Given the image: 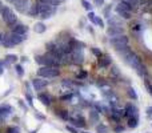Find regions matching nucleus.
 <instances>
[{"label": "nucleus", "mask_w": 152, "mask_h": 133, "mask_svg": "<svg viewBox=\"0 0 152 133\" xmlns=\"http://www.w3.org/2000/svg\"><path fill=\"white\" fill-rule=\"evenodd\" d=\"M128 43H129V39H128V36H126V35H119V36L111 37V44H112L113 47H115V49L123 56L126 55L127 52L131 51V48L128 47Z\"/></svg>", "instance_id": "1"}, {"label": "nucleus", "mask_w": 152, "mask_h": 133, "mask_svg": "<svg viewBox=\"0 0 152 133\" xmlns=\"http://www.w3.org/2000/svg\"><path fill=\"white\" fill-rule=\"evenodd\" d=\"M0 15H1L3 20H4L8 25L12 27L13 24L18 23V17H16V15L13 13V11L11 9L10 7H7V5H1V7H0Z\"/></svg>", "instance_id": "2"}, {"label": "nucleus", "mask_w": 152, "mask_h": 133, "mask_svg": "<svg viewBox=\"0 0 152 133\" xmlns=\"http://www.w3.org/2000/svg\"><path fill=\"white\" fill-rule=\"evenodd\" d=\"M60 70H59V67H50V65H42V68L39 69L37 75L40 77H44V78H53V77H58Z\"/></svg>", "instance_id": "3"}, {"label": "nucleus", "mask_w": 152, "mask_h": 133, "mask_svg": "<svg viewBox=\"0 0 152 133\" xmlns=\"http://www.w3.org/2000/svg\"><path fill=\"white\" fill-rule=\"evenodd\" d=\"M83 60H84V55L81 52V49H74L69 53V63L71 64L79 65V64L83 63Z\"/></svg>", "instance_id": "4"}, {"label": "nucleus", "mask_w": 152, "mask_h": 133, "mask_svg": "<svg viewBox=\"0 0 152 133\" xmlns=\"http://www.w3.org/2000/svg\"><path fill=\"white\" fill-rule=\"evenodd\" d=\"M13 7L16 8V11L20 13H27L29 8V0H15L12 3Z\"/></svg>", "instance_id": "5"}, {"label": "nucleus", "mask_w": 152, "mask_h": 133, "mask_svg": "<svg viewBox=\"0 0 152 133\" xmlns=\"http://www.w3.org/2000/svg\"><path fill=\"white\" fill-rule=\"evenodd\" d=\"M8 37H10V40L12 41L13 45L20 44V43H23L24 40L27 39L26 35H19V33H15V32H11V33L8 35Z\"/></svg>", "instance_id": "6"}, {"label": "nucleus", "mask_w": 152, "mask_h": 133, "mask_svg": "<svg viewBox=\"0 0 152 133\" xmlns=\"http://www.w3.org/2000/svg\"><path fill=\"white\" fill-rule=\"evenodd\" d=\"M116 12H118L119 17L124 19V20H129V19L132 17V11H128V9H124V8L119 7V5H116Z\"/></svg>", "instance_id": "7"}, {"label": "nucleus", "mask_w": 152, "mask_h": 133, "mask_svg": "<svg viewBox=\"0 0 152 133\" xmlns=\"http://www.w3.org/2000/svg\"><path fill=\"white\" fill-rule=\"evenodd\" d=\"M124 29L123 27H115V25H110V28L107 29V35L110 37H115V36H119V35H123Z\"/></svg>", "instance_id": "8"}, {"label": "nucleus", "mask_w": 152, "mask_h": 133, "mask_svg": "<svg viewBox=\"0 0 152 133\" xmlns=\"http://www.w3.org/2000/svg\"><path fill=\"white\" fill-rule=\"evenodd\" d=\"M47 80H43V78H34L32 80V86H34L35 91H42L47 86Z\"/></svg>", "instance_id": "9"}, {"label": "nucleus", "mask_w": 152, "mask_h": 133, "mask_svg": "<svg viewBox=\"0 0 152 133\" xmlns=\"http://www.w3.org/2000/svg\"><path fill=\"white\" fill-rule=\"evenodd\" d=\"M12 32H15V33H19V35H27V32H28V27L24 25V24H13L12 25Z\"/></svg>", "instance_id": "10"}, {"label": "nucleus", "mask_w": 152, "mask_h": 133, "mask_svg": "<svg viewBox=\"0 0 152 133\" xmlns=\"http://www.w3.org/2000/svg\"><path fill=\"white\" fill-rule=\"evenodd\" d=\"M124 112H126L127 117H131V116H137V108L135 107L134 104L128 102V104L126 105V108H124Z\"/></svg>", "instance_id": "11"}, {"label": "nucleus", "mask_w": 152, "mask_h": 133, "mask_svg": "<svg viewBox=\"0 0 152 133\" xmlns=\"http://www.w3.org/2000/svg\"><path fill=\"white\" fill-rule=\"evenodd\" d=\"M27 13H28L31 17H37L40 13V9H39V5H37V3H35V4L29 5L28 11H27Z\"/></svg>", "instance_id": "12"}, {"label": "nucleus", "mask_w": 152, "mask_h": 133, "mask_svg": "<svg viewBox=\"0 0 152 133\" xmlns=\"http://www.w3.org/2000/svg\"><path fill=\"white\" fill-rule=\"evenodd\" d=\"M69 121H71L72 125L77 126V128H79V126H80V128H84V126H86V121H84V118L81 117V116H80V117H74V118L69 117Z\"/></svg>", "instance_id": "13"}, {"label": "nucleus", "mask_w": 152, "mask_h": 133, "mask_svg": "<svg viewBox=\"0 0 152 133\" xmlns=\"http://www.w3.org/2000/svg\"><path fill=\"white\" fill-rule=\"evenodd\" d=\"M111 64V57L110 56H100L99 57V67L102 68H107Z\"/></svg>", "instance_id": "14"}, {"label": "nucleus", "mask_w": 152, "mask_h": 133, "mask_svg": "<svg viewBox=\"0 0 152 133\" xmlns=\"http://www.w3.org/2000/svg\"><path fill=\"white\" fill-rule=\"evenodd\" d=\"M39 100H40V101H42L44 105H50L51 101H52V97H51L48 93H40V94H39Z\"/></svg>", "instance_id": "15"}, {"label": "nucleus", "mask_w": 152, "mask_h": 133, "mask_svg": "<svg viewBox=\"0 0 152 133\" xmlns=\"http://www.w3.org/2000/svg\"><path fill=\"white\" fill-rule=\"evenodd\" d=\"M34 31L36 32V33H44V32L47 31V27H45L44 23H42V21H40V23H36L34 25Z\"/></svg>", "instance_id": "16"}, {"label": "nucleus", "mask_w": 152, "mask_h": 133, "mask_svg": "<svg viewBox=\"0 0 152 133\" xmlns=\"http://www.w3.org/2000/svg\"><path fill=\"white\" fill-rule=\"evenodd\" d=\"M16 60H18V56L16 55H7L4 57V60H3V64L7 67V65H10V64H12V63H16Z\"/></svg>", "instance_id": "17"}, {"label": "nucleus", "mask_w": 152, "mask_h": 133, "mask_svg": "<svg viewBox=\"0 0 152 133\" xmlns=\"http://www.w3.org/2000/svg\"><path fill=\"white\" fill-rule=\"evenodd\" d=\"M108 24L110 25H115V27H121V20L116 16H112V17H108Z\"/></svg>", "instance_id": "18"}, {"label": "nucleus", "mask_w": 152, "mask_h": 133, "mask_svg": "<svg viewBox=\"0 0 152 133\" xmlns=\"http://www.w3.org/2000/svg\"><path fill=\"white\" fill-rule=\"evenodd\" d=\"M137 124H139V117H137V116H131V117H128V126L129 128H136Z\"/></svg>", "instance_id": "19"}, {"label": "nucleus", "mask_w": 152, "mask_h": 133, "mask_svg": "<svg viewBox=\"0 0 152 133\" xmlns=\"http://www.w3.org/2000/svg\"><path fill=\"white\" fill-rule=\"evenodd\" d=\"M89 120H91L92 124L99 123V112L97 110H91L89 112Z\"/></svg>", "instance_id": "20"}, {"label": "nucleus", "mask_w": 152, "mask_h": 133, "mask_svg": "<svg viewBox=\"0 0 152 133\" xmlns=\"http://www.w3.org/2000/svg\"><path fill=\"white\" fill-rule=\"evenodd\" d=\"M120 1L127 3V4L132 8V11H134V9H136V8L139 7V1H140V0H120Z\"/></svg>", "instance_id": "21"}, {"label": "nucleus", "mask_w": 152, "mask_h": 133, "mask_svg": "<svg viewBox=\"0 0 152 133\" xmlns=\"http://www.w3.org/2000/svg\"><path fill=\"white\" fill-rule=\"evenodd\" d=\"M11 107L10 105H1L0 107V116H8L11 113Z\"/></svg>", "instance_id": "22"}, {"label": "nucleus", "mask_w": 152, "mask_h": 133, "mask_svg": "<svg viewBox=\"0 0 152 133\" xmlns=\"http://www.w3.org/2000/svg\"><path fill=\"white\" fill-rule=\"evenodd\" d=\"M56 115H58L60 118H63L64 121H69V113L67 112V110H60V112H58Z\"/></svg>", "instance_id": "23"}, {"label": "nucleus", "mask_w": 152, "mask_h": 133, "mask_svg": "<svg viewBox=\"0 0 152 133\" xmlns=\"http://www.w3.org/2000/svg\"><path fill=\"white\" fill-rule=\"evenodd\" d=\"M15 70H16V73H18V76L23 77V75H24V69H23V67H21L20 64H16V65H15Z\"/></svg>", "instance_id": "24"}, {"label": "nucleus", "mask_w": 152, "mask_h": 133, "mask_svg": "<svg viewBox=\"0 0 152 133\" xmlns=\"http://www.w3.org/2000/svg\"><path fill=\"white\" fill-rule=\"evenodd\" d=\"M96 132L97 133H108V128L105 125H102V124H100V125L96 126Z\"/></svg>", "instance_id": "25"}, {"label": "nucleus", "mask_w": 152, "mask_h": 133, "mask_svg": "<svg viewBox=\"0 0 152 133\" xmlns=\"http://www.w3.org/2000/svg\"><path fill=\"white\" fill-rule=\"evenodd\" d=\"M81 4H83V7L86 8L87 11H92V4L88 1V0H81Z\"/></svg>", "instance_id": "26"}, {"label": "nucleus", "mask_w": 152, "mask_h": 133, "mask_svg": "<svg viewBox=\"0 0 152 133\" xmlns=\"http://www.w3.org/2000/svg\"><path fill=\"white\" fill-rule=\"evenodd\" d=\"M91 52L94 53V55L96 56V57H100V56L103 55V53H102V51H100L99 48H96V47H92V48H91Z\"/></svg>", "instance_id": "27"}, {"label": "nucleus", "mask_w": 152, "mask_h": 133, "mask_svg": "<svg viewBox=\"0 0 152 133\" xmlns=\"http://www.w3.org/2000/svg\"><path fill=\"white\" fill-rule=\"evenodd\" d=\"M128 94H129V97H131V99L137 100V93L135 92L134 88H128Z\"/></svg>", "instance_id": "28"}, {"label": "nucleus", "mask_w": 152, "mask_h": 133, "mask_svg": "<svg viewBox=\"0 0 152 133\" xmlns=\"http://www.w3.org/2000/svg\"><path fill=\"white\" fill-rule=\"evenodd\" d=\"M87 76H88V73H87L86 70H80V72L77 73V78H80V80H86Z\"/></svg>", "instance_id": "29"}, {"label": "nucleus", "mask_w": 152, "mask_h": 133, "mask_svg": "<svg viewBox=\"0 0 152 133\" xmlns=\"http://www.w3.org/2000/svg\"><path fill=\"white\" fill-rule=\"evenodd\" d=\"M88 19L95 24V21H96V15H95V13L92 12V11H89V13H88Z\"/></svg>", "instance_id": "30"}, {"label": "nucleus", "mask_w": 152, "mask_h": 133, "mask_svg": "<svg viewBox=\"0 0 152 133\" xmlns=\"http://www.w3.org/2000/svg\"><path fill=\"white\" fill-rule=\"evenodd\" d=\"M95 24H96V25H99V27H104V21L102 20V17H99V16H96V21H95Z\"/></svg>", "instance_id": "31"}, {"label": "nucleus", "mask_w": 152, "mask_h": 133, "mask_svg": "<svg viewBox=\"0 0 152 133\" xmlns=\"http://www.w3.org/2000/svg\"><path fill=\"white\" fill-rule=\"evenodd\" d=\"M60 100H63V101H71V100H72V94L71 93H69V94H64V96L60 97Z\"/></svg>", "instance_id": "32"}, {"label": "nucleus", "mask_w": 152, "mask_h": 133, "mask_svg": "<svg viewBox=\"0 0 152 133\" xmlns=\"http://www.w3.org/2000/svg\"><path fill=\"white\" fill-rule=\"evenodd\" d=\"M111 8H112V5H108V7H105V8H104V16H105V17H107V19L111 16V15H110V11H111Z\"/></svg>", "instance_id": "33"}, {"label": "nucleus", "mask_w": 152, "mask_h": 133, "mask_svg": "<svg viewBox=\"0 0 152 133\" xmlns=\"http://www.w3.org/2000/svg\"><path fill=\"white\" fill-rule=\"evenodd\" d=\"M8 133H20V131H19V128H16V126H10V128H8Z\"/></svg>", "instance_id": "34"}, {"label": "nucleus", "mask_w": 152, "mask_h": 133, "mask_svg": "<svg viewBox=\"0 0 152 133\" xmlns=\"http://www.w3.org/2000/svg\"><path fill=\"white\" fill-rule=\"evenodd\" d=\"M26 97H27V100H28V102H29V105H32L34 104V101H32V96H31V93H26Z\"/></svg>", "instance_id": "35"}, {"label": "nucleus", "mask_w": 152, "mask_h": 133, "mask_svg": "<svg viewBox=\"0 0 152 133\" xmlns=\"http://www.w3.org/2000/svg\"><path fill=\"white\" fill-rule=\"evenodd\" d=\"M113 132H115V133H120V132H124V126H116V128L113 129Z\"/></svg>", "instance_id": "36"}, {"label": "nucleus", "mask_w": 152, "mask_h": 133, "mask_svg": "<svg viewBox=\"0 0 152 133\" xmlns=\"http://www.w3.org/2000/svg\"><path fill=\"white\" fill-rule=\"evenodd\" d=\"M67 129H68L71 133H77V131H76V128H74L72 125H67Z\"/></svg>", "instance_id": "37"}, {"label": "nucleus", "mask_w": 152, "mask_h": 133, "mask_svg": "<svg viewBox=\"0 0 152 133\" xmlns=\"http://www.w3.org/2000/svg\"><path fill=\"white\" fill-rule=\"evenodd\" d=\"M4 73V64H3V61H0V76Z\"/></svg>", "instance_id": "38"}, {"label": "nucleus", "mask_w": 152, "mask_h": 133, "mask_svg": "<svg viewBox=\"0 0 152 133\" xmlns=\"http://www.w3.org/2000/svg\"><path fill=\"white\" fill-rule=\"evenodd\" d=\"M145 85H147V88H148V91H150V93L152 94V85L150 83H145Z\"/></svg>", "instance_id": "39"}, {"label": "nucleus", "mask_w": 152, "mask_h": 133, "mask_svg": "<svg viewBox=\"0 0 152 133\" xmlns=\"http://www.w3.org/2000/svg\"><path fill=\"white\" fill-rule=\"evenodd\" d=\"M147 113H148V115H152V107H151V108H148V109H147Z\"/></svg>", "instance_id": "40"}, {"label": "nucleus", "mask_w": 152, "mask_h": 133, "mask_svg": "<svg viewBox=\"0 0 152 133\" xmlns=\"http://www.w3.org/2000/svg\"><path fill=\"white\" fill-rule=\"evenodd\" d=\"M3 37H4V35L0 33V44H1V41H3Z\"/></svg>", "instance_id": "41"}, {"label": "nucleus", "mask_w": 152, "mask_h": 133, "mask_svg": "<svg viewBox=\"0 0 152 133\" xmlns=\"http://www.w3.org/2000/svg\"><path fill=\"white\" fill-rule=\"evenodd\" d=\"M5 1H7V3H13L15 0H5Z\"/></svg>", "instance_id": "42"}, {"label": "nucleus", "mask_w": 152, "mask_h": 133, "mask_svg": "<svg viewBox=\"0 0 152 133\" xmlns=\"http://www.w3.org/2000/svg\"><path fill=\"white\" fill-rule=\"evenodd\" d=\"M0 7H1V1H0Z\"/></svg>", "instance_id": "43"}, {"label": "nucleus", "mask_w": 152, "mask_h": 133, "mask_svg": "<svg viewBox=\"0 0 152 133\" xmlns=\"http://www.w3.org/2000/svg\"><path fill=\"white\" fill-rule=\"evenodd\" d=\"M31 133H36V132H31Z\"/></svg>", "instance_id": "44"}, {"label": "nucleus", "mask_w": 152, "mask_h": 133, "mask_svg": "<svg viewBox=\"0 0 152 133\" xmlns=\"http://www.w3.org/2000/svg\"><path fill=\"white\" fill-rule=\"evenodd\" d=\"M83 133H87V132H83Z\"/></svg>", "instance_id": "45"}, {"label": "nucleus", "mask_w": 152, "mask_h": 133, "mask_svg": "<svg viewBox=\"0 0 152 133\" xmlns=\"http://www.w3.org/2000/svg\"><path fill=\"white\" fill-rule=\"evenodd\" d=\"M103 1H104V0H103Z\"/></svg>", "instance_id": "46"}]
</instances>
